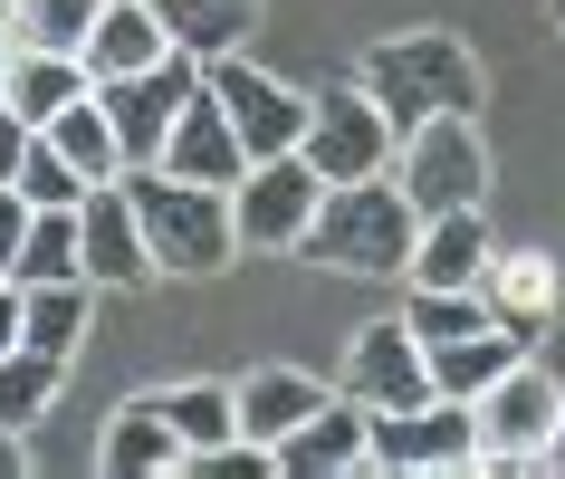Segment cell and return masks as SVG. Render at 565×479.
I'll return each instance as SVG.
<instances>
[{"instance_id": "cell-1", "label": "cell", "mask_w": 565, "mask_h": 479, "mask_svg": "<svg viewBox=\"0 0 565 479\" xmlns=\"http://www.w3.org/2000/svg\"><path fill=\"white\" fill-rule=\"evenodd\" d=\"M413 240H422V211L403 192V173H364V182H327L298 259H317L335 278H403L413 269Z\"/></svg>"}, {"instance_id": "cell-2", "label": "cell", "mask_w": 565, "mask_h": 479, "mask_svg": "<svg viewBox=\"0 0 565 479\" xmlns=\"http://www.w3.org/2000/svg\"><path fill=\"white\" fill-rule=\"evenodd\" d=\"M355 77L384 96V116L403 125V135H413V125H431V116H479V96H489L479 49H470L460 30H393V39H374V49H364Z\"/></svg>"}, {"instance_id": "cell-3", "label": "cell", "mask_w": 565, "mask_h": 479, "mask_svg": "<svg viewBox=\"0 0 565 479\" xmlns=\"http://www.w3.org/2000/svg\"><path fill=\"white\" fill-rule=\"evenodd\" d=\"M135 182V211H145V240L153 259H163V278H221L239 269L249 249H239V202L221 192V182H192V173H163V163H145Z\"/></svg>"}, {"instance_id": "cell-4", "label": "cell", "mask_w": 565, "mask_h": 479, "mask_svg": "<svg viewBox=\"0 0 565 479\" xmlns=\"http://www.w3.org/2000/svg\"><path fill=\"white\" fill-rule=\"evenodd\" d=\"M479 432H489V470H546L565 432V384L546 364H508L499 384L479 393Z\"/></svg>"}, {"instance_id": "cell-5", "label": "cell", "mask_w": 565, "mask_h": 479, "mask_svg": "<svg viewBox=\"0 0 565 479\" xmlns=\"http://www.w3.org/2000/svg\"><path fill=\"white\" fill-rule=\"evenodd\" d=\"M239 249L249 259H298L307 221H317V202H327V173L307 163V153H259L249 173H239Z\"/></svg>"}, {"instance_id": "cell-6", "label": "cell", "mask_w": 565, "mask_h": 479, "mask_svg": "<svg viewBox=\"0 0 565 479\" xmlns=\"http://www.w3.org/2000/svg\"><path fill=\"white\" fill-rule=\"evenodd\" d=\"M307 163H317V173L327 182H364V173H393V153H403V125L384 116V96L364 87H327L317 96V116H307Z\"/></svg>"}, {"instance_id": "cell-7", "label": "cell", "mask_w": 565, "mask_h": 479, "mask_svg": "<svg viewBox=\"0 0 565 479\" xmlns=\"http://www.w3.org/2000/svg\"><path fill=\"white\" fill-rule=\"evenodd\" d=\"M393 173L413 192V211H460V202H489V145H479V116H431L403 135Z\"/></svg>"}, {"instance_id": "cell-8", "label": "cell", "mask_w": 565, "mask_h": 479, "mask_svg": "<svg viewBox=\"0 0 565 479\" xmlns=\"http://www.w3.org/2000/svg\"><path fill=\"white\" fill-rule=\"evenodd\" d=\"M202 77H211V58L173 49V58L145 67V77H116V87H96V96H106V116H116V135H125V163H135V173H145V163H163V145H173L182 106L202 96Z\"/></svg>"}, {"instance_id": "cell-9", "label": "cell", "mask_w": 565, "mask_h": 479, "mask_svg": "<svg viewBox=\"0 0 565 479\" xmlns=\"http://www.w3.org/2000/svg\"><path fill=\"white\" fill-rule=\"evenodd\" d=\"M211 96L231 106V125H239V145H249V163H259V153H298V145H307V116H317V96H298L288 77H268L249 49L211 58Z\"/></svg>"}, {"instance_id": "cell-10", "label": "cell", "mask_w": 565, "mask_h": 479, "mask_svg": "<svg viewBox=\"0 0 565 479\" xmlns=\"http://www.w3.org/2000/svg\"><path fill=\"white\" fill-rule=\"evenodd\" d=\"M345 393H355L364 413H413V403H431V345L413 336V317H374V327H355V345H345Z\"/></svg>"}, {"instance_id": "cell-11", "label": "cell", "mask_w": 565, "mask_h": 479, "mask_svg": "<svg viewBox=\"0 0 565 479\" xmlns=\"http://www.w3.org/2000/svg\"><path fill=\"white\" fill-rule=\"evenodd\" d=\"M77 221H87V278L96 288H153L163 278V259L145 240V211H135V182H96L77 202Z\"/></svg>"}, {"instance_id": "cell-12", "label": "cell", "mask_w": 565, "mask_h": 479, "mask_svg": "<svg viewBox=\"0 0 565 479\" xmlns=\"http://www.w3.org/2000/svg\"><path fill=\"white\" fill-rule=\"evenodd\" d=\"M489 269H499L489 202L422 211V240H413V269H403V288H489Z\"/></svg>"}, {"instance_id": "cell-13", "label": "cell", "mask_w": 565, "mask_h": 479, "mask_svg": "<svg viewBox=\"0 0 565 479\" xmlns=\"http://www.w3.org/2000/svg\"><path fill=\"white\" fill-rule=\"evenodd\" d=\"M96 470H106V479H173V470H192V441L173 432L163 393H135V403L106 413V432H96Z\"/></svg>"}, {"instance_id": "cell-14", "label": "cell", "mask_w": 565, "mask_h": 479, "mask_svg": "<svg viewBox=\"0 0 565 479\" xmlns=\"http://www.w3.org/2000/svg\"><path fill=\"white\" fill-rule=\"evenodd\" d=\"M278 470L288 479H335V470H374V413H364L355 393L335 384L327 413H307L288 441H278Z\"/></svg>"}, {"instance_id": "cell-15", "label": "cell", "mask_w": 565, "mask_h": 479, "mask_svg": "<svg viewBox=\"0 0 565 479\" xmlns=\"http://www.w3.org/2000/svg\"><path fill=\"white\" fill-rule=\"evenodd\" d=\"M163 173H192V182H221V192H239V173H249V145H239V125H231V106L211 96V77H202V96L182 106V125H173V145H163Z\"/></svg>"}, {"instance_id": "cell-16", "label": "cell", "mask_w": 565, "mask_h": 479, "mask_svg": "<svg viewBox=\"0 0 565 479\" xmlns=\"http://www.w3.org/2000/svg\"><path fill=\"white\" fill-rule=\"evenodd\" d=\"M77 58H87L96 87H116V77H145V67L173 58V30H163L153 0H106V20H96V39L77 49Z\"/></svg>"}, {"instance_id": "cell-17", "label": "cell", "mask_w": 565, "mask_h": 479, "mask_svg": "<svg viewBox=\"0 0 565 479\" xmlns=\"http://www.w3.org/2000/svg\"><path fill=\"white\" fill-rule=\"evenodd\" d=\"M489 307H499L508 327L536 345V336L565 317V269H556V249H499V269H489Z\"/></svg>"}, {"instance_id": "cell-18", "label": "cell", "mask_w": 565, "mask_h": 479, "mask_svg": "<svg viewBox=\"0 0 565 479\" xmlns=\"http://www.w3.org/2000/svg\"><path fill=\"white\" fill-rule=\"evenodd\" d=\"M307 413H327V384H317V374H298V364H249V374H239V432H249V441L278 450Z\"/></svg>"}, {"instance_id": "cell-19", "label": "cell", "mask_w": 565, "mask_h": 479, "mask_svg": "<svg viewBox=\"0 0 565 479\" xmlns=\"http://www.w3.org/2000/svg\"><path fill=\"white\" fill-rule=\"evenodd\" d=\"M87 87H96V77H87V58H77V49H20V39H10V67H0V96H10V106H20L30 125L67 116V106H77Z\"/></svg>"}, {"instance_id": "cell-20", "label": "cell", "mask_w": 565, "mask_h": 479, "mask_svg": "<svg viewBox=\"0 0 565 479\" xmlns=\"http://www.w3.org/2000/svg\"><path fill=\"white\" fill-rule=\"evenodd\" d=\"M508 364H527V336L508 327V317H489V327H470V336H450V345H431V384L460 393V403H479V393L499 384Z\"/></svg>"}, {"instance_id": "cell-21", "label": "cell", "mask_w": 565, "mask_h": 479, "mask_svg": "<svg viewBox=\"0 0 565 479\" xmlns=\"http://www.w3.org/2000/svg\"><path fill=\"white\" fill-rule=\"evenodd\" d=\"M39 135H49V145H58L87 182H125V173H135V163H125V135H116V116H106V96H96V87L77 96L67 116H49Z\"/></svg>"}, {"instance_id": "cell-22", "label": "cell", "mask_w": 565, "mask_h": 479, "mask_svg": "<svg viewBox=\"0 0 565 479\" xmlns=\"http://www.w3.org/2000/svg\"><path fill=\"white\" fill-rule=\"evenodd\" d=\"M153 10H163L173 49H192V58H231L259 39V0H153Z\"/></svg>"}, {"instance_id": "cell-23", "label": "cell", "mask_w": 565, "mask_h": 479, "mask_svg": "<svg viewBox=\"0 0 565 479\" xmlns=\"http://www.w3.org/2000/svg\"><path fill=\"white\" fill-rule=\"evenodd\" d=\"M163 413H173V432L192 441V470H202L211 450L249 441V432H239V384H173V393H163Z\"/></svg>"}, {"instance_id": "cell-24", "label": "cell", "mask_w": 565, "mask_h": 479, "mask_svg": "<svg viewBox=\"0 0 565 479\" xmlns=\"http://www.w3.org/2000/svg\"><path fill=\"white\" fill-rule=\"evenodd\" d=\"M10 278H20V288H49V278H87V221H77V202H67V211H39V221H30V240H20Z\"/></svg>"}, {"instance_id": "cell-25", "label": "cell", "mask_w": 565, "mask_h": 479, "mask_svg": "<svg viewBox=\"0 0 565 479\" xmlns=\"http://www.w3.org/2000/svg\"><path fill=\"white\" fill-rule=\"evenodd\" d=\"M58 393H67V355H39V345H10L0 355V422L39 432V422L58 413Z\"/></svg>"}, {"instance_id": "cell-26", "label": "cell", "mask_w": 565, "mask_h": 479, "mask_svg": "<svg viewBox=\"0 0 565 479\" xmlns=\"http://www.w3.org/2000/svg\"><path fill=\"white\" fill-rule=\"evenodd\" d=\"M106 0H10V39L20 49H87Z\"/></svg>"}, {"instance_id": "cell-27", "label": "cell", "mask_w": 565, "mask_h": 479, "mask_svg": "<svg viewBox=\"0 0 565 479\" xmlns=\"http://www.w3.org/2000/svg\"><path fill=\"white\" fill-rule=\"evenodd\" d=\"M403 317H413L422 345H450V336L489 327L499 307H489V288H403Z\"/></svg>"}, {"instance_id": "cell-28", "label": "cell", "mask_w": 565, "mask_h": 479, "mask_svg": "<svg viewBox=\"0 0 565 479\" xmlns=\"http://www.w3.org/2000/svg\"><path fill=\"white\" fill-rule=\"evenodd\" d=\"M20 192H30L39 211H67V202H87L96 182L77 173V163H67V153L49 145V135H39V145H30V163H20Z\"/></svg>"}, {"instance_id": "cell-29", "label": "cell", "mask_w": 565, "mask_h": 479, "mask_svg": "<svg viewBox=\"0 0 565 479\" xmlns=\"http://www.w3.org/2000/svg\"><path fill=\"white\" fill-rule=\"evenodd\" d=\"M30 221H39V202L20 192V182H0V269L20 259V240H30Z\"/></svg>"}, {"instance_id": "cell-30", "label": "cell", "mask_w": 565, "mask_h": 479, "mask_svg": "<svg viewBox=\"0 0 565 479\" xmlns=\"http://www.w3.org/2000/svg\"><path fill=\"white\" fill-rule=\"evenodd\" d=\"M30 470V432H20V422H0V479H20Z\"/></svg>"}, {"instance_id": "cell-31", "label": "cell", "mask_w": 565, "mask_h": 479, "mask_svg": "<svg viewBox=\"0 0 565 479\" xmlns=\"http://www.w3.org/2000/svg\"><path fill=\"white\" fill-rule=\"evenodd\" d=\"M20 345V278H0V355Z\"/></svg>"}, {"instance_id": "cell-32", "label": "cell", "mask_w": 565, "mask_h": 479, "mask_svg": "<svg viewBox=\"0 0 565 479\" xmlns=\"http://www.w3.org/2000/svg\"><path fill=\"white\" fill-rule=\"evenodd\" d=\"M546 470H565V432H556V460H546Z\"/></svg>"}, {"instance_id": "cell-33", "label": "cell", "mask_w": 565, "mask_h": 479, "mask_svg": "<svg viewBox=\"0 0 565 479\" xmlns=\"http://www.w3.org/2000/svg\"><path fill=\"white\" fill-rule=\"evenodd\" d=\"M0 20H10V0H0Z\"/></svg>"}, {"instance_id": "cell-34", "label": "cell", "mask_w": 565, "mask_h": 479, "mask_svg": "<svg viewBox=\"0 0 565 479\" xmlns=\"http://www.w3.org/2000/svg\"><path fill=\"white\" fill-rule=\"evenodd\" d=\"M556 10H565V0H556Z\"/></svg>"}]
</instances>
